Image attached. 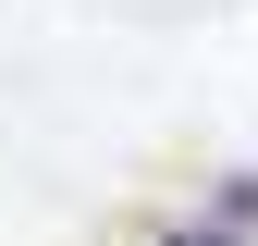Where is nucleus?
Here are the masks:
<instances>
[{"mask_svg": "<svg viewBox=\"0 0 258 246\" xmlns=\"http://www.w3.org/2000/svg\"><path fill=\"white\" fill-rule=\"evenodd\" d=\"M246 209H258V184H246V197H221V209H197V222H172L160 246H246Z\"/></svg>", "mask_w": 258, "mask_h": 246, "instance_id": "nucleus-1", "label": "nucleus"}]
</instances>
